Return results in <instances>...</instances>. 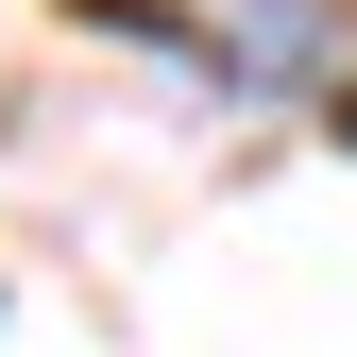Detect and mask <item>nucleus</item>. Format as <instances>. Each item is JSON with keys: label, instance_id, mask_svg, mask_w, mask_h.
Segmentation results:
<instances>
[]
</instances>
